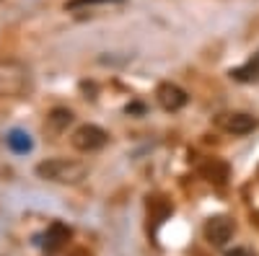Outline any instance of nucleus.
I'll use <instances>...</instances> for the list:
<instances>
[{
	"label": "nucleus",
	"mask_w": 259,
	"mask_h": 256,
	"mask_svg": "<svg viewBox=\"0 0 259 256\" xmlns=\"http://www.w3.org/2000/svg\"><path fill=\"white\" fill-rule=\"evenodd\" d=\"M36 174L47 181H57V184H78L80 179H85V166L78 161H68V158H52L36 166Z\"/></svg>",
	"instance_id": "1"
},
{
	"label": "nucleus",
	"mask_w": 259,
	"mask_h": 256,
	"mask_svg": "<svg viewBox=\"0 0 259 256\" xmlns=\"http://www.w3.org/2000/svg\"><path fill=\"white\" fill-rule=\"evenodd\" d=\"M29 91V73L16 65L0 68V96H21Z\"/></svg>",
	"instance_id": "2"
},
{
	"label": "nucleus",
	"mask_w": 259,
	"mask_h": 256,
	"mask_svg": "<svg viewBox=\"0 0 259 256\" xmlns=\"http://www.w3.org/2000/svg\"><path fill=\"white\" fill-rule=\"evenodd\" d=\"M106 140H109V135H106L101 127H96V124H83L73 135V145L78 147V150H83V153L99 150V147L106 145Z\"/></svg>",
	"instance_id": "3"
},
{
	"label": "nucleus",
	"mask_w": 259,
	"mask_h": 256,
	"mask_svg": "<svg viewBox=\"0 0 259 256\" xmlns=\"http://www.w3.org/2000/svg\"><path fill=\"white\" fill-rule=\"evenodd\" d=\"M233 220L226 218V215H215L205 223V238L212 243V246H226L231 238H233Z\"/></svg>",
	"instance_id": "4"
},
{
	"label": "nucleus",
	"mask_w": 259,
	"mask_h": 256,
	"mask_svg": "<svg viewBox=\"0 0 259 256\" xmlns=\"http://www.w3.org/2000/svg\"><path fill=\"white\" fill-rule=\"evenodd\" d=\"M70 238V228L68 225H65V223H52L45 233H41V236H36L34 238V243L36 246H41V248H45V251H57L65 241H68Z\"/></svg>",
	"instance_id": "5"
},
{
	"label": "nucleus",
	"mask_w": 259,
	"mask_h": 256,
	"mask_svg": "<svg viewBox=\"0 0 259 256\" xmlns=\"http://www.w3.org/2000/svg\"><path fill=\"white\" fill-rule=\"evenodd\" d=\"M156 98H158V104L163 106L166 112H179L182 106L189 101V96L174 83H161L158 91H156Z\"/></svg>",
	"instance_id": "6"
},
{
	"label": "nucleus",
	"mask_w": 259,
	"mask_h": 256,
	"mask_svg": "<svg viewBox=\"0 0 259 256\" xmlns=\"http://www.w3.org/2000/svg\"><path fill=\"white\" fill-rule=\"evenodd\" d=\"M221 124H223V130H228V132H233V135H249V132L256 130L259 122H256L251 114H226V117L221 119Z\"/></svg>",
	"instance_id": "7"
},
{
	"label": "nucleus",
	"mask_w": 259,
	"mask_h": 256,
	"mask_svg": "<svg viewBox=\"0 0 259 256\" xmlns=\"http://www.w3.org/2000/svg\"><path fill=\"white\" fill-rule=\"evenodd\" d=\"M6 142H8L11 150L18 153V156H26V153L34 150V140H31V135L24 132V130H11L8 137H6Z\"/></svg>",
	"instance_id": "8"
},
{
	"label": "nucleus",
	"mask_w": 259,
	"mask_h": 256,
	"mask_svg": "<svg viewBox=\"0 0 259 256\" xmlns=\"http://www.w3.org/2000/svg\"><path fill=\"white\" fill-rule=\"evenodd\" d=\"M231 78L239 80V83H259V52L246 62V65L231 70Z\"/></svg>",
	"instance_id": "9"
},
{
	"label": "nucleus",
	"mask_w": 259,
	"mask_h": 256,
	"mask_svg": "<svg viewBox=\"0 0 259 256\" xmlns=\"http://www.w3.org/2000/svg\"><path fill=\"white\" fill-rule=\"evenodd\" d=\"M200 174L207 179V181H212V184H226L228 181V166L223 163V161H207L202 168H200Z\"/></svg>",
	"instance_id": "10"
},
{
	"label": "nucleus",
	"mask_w": 259,
	"mask_h": 256,
	"mask_svg": "<svg viewBox=\"0 0 259 256\" xmlns=\"http://www.w3.org/2000/svg\"><path fill=\"white\" fill-rule=\"evenodd\" d=\"M70 119H73V114L68 109H55L50 114V127H52V130H62V127L70 124Z\"/></svg>",
	"instance_id": "11"
},
{
	"label": "nucleus",
	"mask_w": 259,
	"mask_h": 256,
	"mask_svg": "<svg viewBox=\"0 0 259 256\" xmlns=\"http://www.w3.org/2000/svg\"><path fill=\"white\" fill-rule=\"evenodd\" d=\"M109 3H124V0H68L65 8L78 11V8H85V6H109Z\"/></svg>",
	"instance_id": "12"
},
{
	"label": "nucleus",
	"mask_w": 259,
	"mask_h": 256,
	"mask_svg": "<svg viewBox=\"0 0 259 256\" xmlns=\"http://www.w3.org/2000/svg\"><path fill=\"white\" fill-rule=\"evenodd\" d=\"M226 256H254L249 248H231V251H226Z\"/></svg>",
	"instance_id": "13"
}]
</instances>
